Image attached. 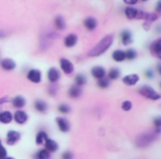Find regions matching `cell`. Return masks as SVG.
I'll return each mask as SVG.
<instances>
[{"mask_svg":"<svg viewBox=\"0 0 161 159\" xmlns=\"http://www.w3.org/2000/svg\"><path fill=\"white\" fill-rule=\"evenodd\" d=\"M112 43H113V37L111 35H107L94 47H92L89 51L88 56L89 57H98V56H101V55L106 53L110 48Z\"/></svg>","mask_w":161,"mask_h":159,"instance_id":"1","label":"cell"},{"mask_svg":"<svg viewBox=\"0 0 161 159\" xmlns=\"http://www.w3.org/2000/svg\"><path fill=\"white\" fill-rule=\"evenodd\" d=\"M139 93L147 98V99H150V100H153V101H158L160 99V94L156 91L152 87L148 86V85H143L142 86L140 89H139Z\"/></svg>","mask_w":161,"mask_h":159,"instance_id":"2","label":"cell"},{"mask_svg":"<svg viewBox=\"0 0 161 159\" xmlns=\"http://www.w3.org/2000/svg\"><path fill=\"white\" fill-rule=\"evenodd\" d=\"M59 65H60V69L62 70V72L65 74H73L74 70H75V67H74V64L67 58H60L59 60Z\"/></svg>","mask_w":161,"mask_h":159,"instance_id":"3","label":"cell"},{"mask_svg":"<svg viewBox=\"0 0 161 159\" xmlns=\"http://www.w3.org/2000/svg\"><path fill=\"white\" fill-rule=\"evenodd\" d=\"M21 139V134L15 130H9L7 133V138H6V142L8 145H14L16 144Z\"/></svg>","mask_w":161,"mask_h":159,"instance_id":"4","label":"cell"},{"mask_svg":"<svg viewBox=\"0 0 161 159\" xmlns=\"http://www.w3.org/2000/svg\"><path fill=\"white\" fill-rule=\"evenodd\" d=\"M26 78L30 82H32L34 84H38L42 81V73H41V71H39L37 69H31L27 73Z\"/></svg>","mask_w":161,"mask_h":159,"instance_id":"5","label":"cell"},{"mask_svg":"<svg viewBox=\"0 0 161 159\" xmlns=\"http://www.w3.org/2000/svg\"><path fill=\"white\" fill-rule=\"evenodd\" d=\"M56 122H57V124H58V127L59 129L60 132L62 133H68L71 129V124L69 123V121L65 118H61V117H58L56 119Z\"/></svg>","mask_w":161,"mask_h":159,"instance_id":"6","label":"cell"},{"mask_svg":"<svg viewBox=\"0 0 161 159\" xmlns=\"http://www.w3.org/2000/svg\"><path fill=\"white\" fill-rule=\"evenodd\" d=\"M47 78H48V81L52 84L54 83H57L59 78H60V73L59 71L55 68V67H52L48 70L47 72Z\"/></svg>","mask_w":161,"mask_h":159,"instance_id":"7","label":"cell"},{"mask_svg":"<svg viewBox=\"0 0 161 159\" xmlns=\"http://www.w3.org/2000/svg\"><path fill=\"white\" fill-rule=\"evenodd\" d=\"M13 120L18 124H25L27 122V120H28V116H27V114L24 110L18 109L14 113V115H13Z\"/></svg>","mask_w":161,"mask_h":159,"instance_id":"8","label":"cell"},{"mask_svg":"<svg viewBox=\"0 0 161 159\" xmlns=\"http://www.w3.org/2000/svg\"><path fill=\"white\" fill-rule=\"evenodd\" d=\"M91 74L94 78H96L98 80V79L104 78L106 76V74H107V72L102 66H95V67L92 68Z\"/></svg>","mask_w":161,"mask_h":159,"instance_id":"9","label":"cell"},{"mask_svg":"<svg viewBox=\"0 0 161 159\" xmlns=\"http://www.w3.org/2000/svg\"><path fill=\"white\" fill-rule=\"evenodd\" d=\"M140 81V76L137 74H127L123 78V82L124 84H125L126 86H134L136 85L138 82Z\"/></svg>","mask_w":161,"mask_h":159,"instance_id":"10","label":"cell"},{"mask_svg":"<svg viewBox=\"0 0 161 159\" xmlns=\"http://www.w3.org/2000/svg\"><path fill=\"white\" fill-rule=\"evenodd\" d=\"M0 66H1V68H2L3 70H5V71H12V70L15 69L16 63H15L11 58H4V59L1 60Z\"/></svg>","mask_w":161,"mask_h":159,"instance_id":"11","label":"cell"},{"mask_svg":"<svg viewBox=\"0 0 161 159\" xmlns=\"http://www.w3.org/2000/svg\"><path fill=\"white\" fill-rule=\"evenodd\" d=\"M77 40H78V38L75 34H74V33L68 34L64 39V45L68 48H72L77 43Z\"/></svg>","mask_w":161,"mask_h":159,"instance_id":"12","label":"cell"},{"mask_svg":"<svg viewBox=\"0 0 161 159\" xmlns=\"http://www.w3.org/2000/svg\"><path fill=\"white\" fill-rule=\"evenodd\" d=\"M153 141V137L149 134H144L137 140V145L139 147H145Z\"/></svg>","mask_w":161,"mask_h":159,"instance_id":"13","label":"cell"},{"mask_svg":"<svg viewBox=\"0 0 161 159\" xmlns=\"http://www.w3.org/2000/svg\"><path fill=\"white\" fill-rule=\"evenodd\" d=\"M43 144H44V149L47 150L49 153H55L58 150V144L55 140H53L49 138L44 141Z\"/></svg>","mask_w":161,"mask_h":159,"instance_id":"14","label":"cell"},{"mask_svg":"<svg viewBox=\"0 0 161 159\" xmlns=\"http://www.w3.org/2000/svg\"><path fill=\"white\" fill-rule=\"evenodd\" d=\"M25 99L22 96V95H17L15 96L12 100H11V104H12V107L19 109V108H22L25 106Z\"/></svg>","mask_w":161,"mask_h":159,"instance_id":"15","label":"cell"},{"mask_svg":"<svg viewBox=\"0 0 161 159\" xmlns=\"http://www.w3.org/2000/svg\"><path fill=\"white\" fill-rule=\"evenodd\" d=\"M121 40L124 45L127 46L129 44L132 43L133 40H132V33L129 30H124L121 33Z\"/></svg>","mask_w":161,"mask_h":159,"instance_id":"16","label":"cell"},{"mask_svg":"<svg viewBox=\"0 0 161 159\" xmlns=\"http://www.w3.org/2000/svg\"><path fill=\"white\" fill-rule=\"evenodd\" d=\"M151 51L153 53L154 56L158 57V58H161V40L158 39L157 41H155L152 45H151Z\"/></svg>","mask_w":161,"mask_h":159,"instance_id":"17","label":"cell"},{"mask_svg":"<svg viewBox=\"0 0 161 159\" xmlns=\"http://www.w3.org/2000/svg\"><path fill=\"white\" fill-rule=\"evenodd\" d=\"M84 25H85V27H86L88 30L92 31V30H94V29L96 28V26H97V21H96V19L93 18V17H88V18H86V19L84 20Z\"/></svg>","mask_w":161,"mask_h":159,"instance_id":"18","label":"cell"},{"mask_svg":"<svg viewBox=\"0 0 161 159\" xmlns=\"http://www.w3.org/2000/svg\"><path fill=\"white\" fill-rule=\"evenodd\" d=\"M82 94V90L81 88L77 87V86H73L71 87L69 90H68V95L70 98H73V99H76L78 97H80V95Z\"/></svg>","mask_w":161,"mask_h":159,"instance_id":"19","label":"cell"},{"mask_svg":"<svg viewBox=\"0 0 161 159\" xmlns=\"http://www.w3.org/2000/svg\"><path fill=\"white\" fill-rule=\"evenodd\" d=\"M12 120H13V116L9 111L6 110V111H3L0 113V123H1L8 124V123H11Z\"/></svg>","mask_w":161,"mask_h":159,"instance_id":"20","label":"cell"},{"mask_svg":"<svg viewBox=\"0 0 161 159\" xmlns=\"http://www.w3.org/2000/svg\"><path fill=\"white\" fill-rule=\"evenodd\" d=\"M112 58L114 61L116 62H123L124 60H125V51L123 50H115L113 53H112Z\"/></svg>","mask_w":161,"mask_h":159,"instance_id":"21","label":"cell"},{"mask_svg":"<svg viewBox=\"0 0 161 159\" xmlns=\"http://www.w3.org/2000/svg\"><path fill=\"white\" fill-rule=\"evenodd\" d=\"M34 107L40 113H44L47 110V108H48L47 104L44 101H42V100H37V101H35Z\"/></svg>","mask_w":161,"mask_h":159,"instance_id":"22","label":"cell"},{"mask_svg":"<svg viewBox=\"0 0 161 159\" xmlns=\"http://www.w3.org/2000/svg\"><path fill=\"white\" fill-rule=\"evenodd\" d=\"M121 75V72L118 68H111L108 73V79L109 81L117 80Z\"/></svg>","mask_w":161,"mask_h":159,"instance_id":"23","label":"cell"},{"mask_svg":"<svg viewBox=\"0 0 161 159\" xmlns=\"http://www.w3.org/2000/svg\"><path fill=\"white\" fill-rule=\"evenodd\" d=\"M138 9L133 8V7H127L125 10V16L130 19V20H133V19H137V15H138Z\"/></svg>","mask_w":161,"mask_h":159,"instance_id":"24","label":"cell"},{"mask_svg":"<svg viewBox=\"0 0 161 159\" xmlns=\"http://www.w3.org/2000/svg\"><path fill=\"white\" fill-rule=\"evenodd\" d=\"M87 83V77L83 74H78L75 77V85L81 88Z\"/></svg>","mask_w":161,"mask_h":159,"instance_id":"25","label":"cell"},{"mask_svg":"<svg viewBox=\"0 0 161 159\" xmlns=\"http://www.w3.org/2000/svg\"><path fill=\"white\" fill-rule=\"evenodd\" d=\"M54 23H55V26H56V28H57L58 30H63V29L66 27L64 19H63L61 16H59V15L57 16V17L55 18Z\"/></svg>","mask_w":161,"mask_h":159,"instance_id":"26","label":"cell"},{"mask_svg":"<svg viewBox=\"0 0 161 159\" xmlns=\"http://www.w3.org/2000/svg\"><path fill=\"white\" fill-rule=\"evenodd\" d=\"M48 139L47 134L44 131H40L37 136H36V144L38 145H42L44 143V141Z\"/></svg>","mask_w":161,"mask_h":159,"instance_id":"27","label":"cell"},{"mask_svg":"<svg viewBox=\"0 0 161 159\" xmlns=\"http://www.w3.org/2000/svg\"><path fill=\"white\" fill-rule=\"evenodd\" d=\"M35 156H36V159H50L51 158V154L47 150L42 149L36 154Z\"/></svg>","mask_w":161,"mask_h":159,"instance_id":"28","label":"cell"},{"mask_svg":"<svg viewBox=\"0 0 161 159\" xmlns=\"http://www.w3.org/2000/svg\"><path fill=\"white\" fill-rule=\"evenodd\" d=\"M125 59H128V60H134L138 56L135 49H128L125 52Z\"/></svg>","mask_w":161,"mask_h":159,"instance_id":"29","label":"cell"},{"mask_svg":"<svg viewBox=\"0 0 161 159\" xmlns=\"http://www.w3.org/2000/svg\"><path fill=\"white\" fill-rule=\"evenodd\" d=\"M109 84H110L109 80L108 78H105V77L101 78V79H98V81H97V86L100 89H107V88L109 87Z\"/></svg>","mask_w":161,"mask_h":159,"instance_id":"30","label":"cell"},{"mask_svg":"<svg viewBox=\"0 0 161 159\" xmlns=\"http://www.w3.org/2000/svg\"><path fill=\"white\" fill-rule=\"evenodd\" d=\"M58 110L59 113L61 114H68L71 110L70 107L67 105V104H60L58 107Z\"/></svg>","mask_w":161,"mask_h":159,"instance_id":"31","label":"cell"},{"mask_svg":"<svg viewBox=\"0 0 161 159\" xmlns=\"http://www.w3.org/2000/svg\"><path fill=\"white\" fill-rule=\"evenodd\" d=\"M131 108H132V102L127 101V100L123 102V104H122V109L123 110L129 111V110H131Z\"/></svg>","mask_w":161,"mask_h":159,"instance_id":"32","label":"cell"},{"mask_svg":"<svg viewBox=\"0 0 161 159\" xmlns=\"http://www.w3.org/2000/svg\"><path fill=\"white\" fill-rule=\"evenodd\" d=\"M154 125L156 126V128H157V132L158 133H159V129H160V126H161V119L159 117H158V118H156V119H154Z\"/></svg>","mask_w":161,"mask_h":159,"instance_id":"33","label":"cell"},{"mask_svg":"<svg viewBox=\"0 0 161 159\" xmlns=\"http://www.w3.org/2000/svg\"><path fill=\"white\" fill-rule=\"evenodd\" d=\"M73 154L69 151H66L61 155V159H73Z\"/></svg>","mask_w":161,"mask_h":159,"instance_id":"34","label":"cell"},{"mask_svg":"<svg viewBox=\"0 0 161 159\" xmlns=\"http://www.w3.org/2000/svg\"><path fill=\"white\" fill-rule=\"evenodd\" d=\"M7 157V150L5 147L0 145V159H4Z\"/></svg>","mask_w":161,"mask_h":159,"instance_id":"35","label":"cell"},{"mask_svg":"<svg viewBox=\"0 0 161 159\" xmlns=\"http://www.w3.org/2000/svg\"><path fill=\"white\" fill-rule=\"evenodd\" d=\"M144 75H145V77H147V78H149V79H151V78H153V77L155 76L154 72H153V71H151V70H147V71H145Z\"/></svg>","mask_w":161,"mask_h":159,"instance_id":"36","label":"cell"},{"mask_svg":"<svg viewBox=\"0 0 161 159\" xmlns=\"http://www.w3.org/2000/svg\"><path fill=\"white\" fill-rule=\"evenodd\" d=\"M124 2L127 5H135L137 4L138 0H124Z\"/></svg>","mask_w":161,"mask_h":159,"instance_id":"37","label":"cell"},{"mask_svg":"<svg viewBox=\"0 0 161 159\" xmlns=\"http://www.w3.org/2000/svg\"><path fill=\"white\" fill-rule=\"evenodd\" d=\"M157 10H158V12H160L161 11V1L160 0L158 2V5H157Z\"/></svg>","mask_w":161,"mask_h":159,"instance_id":"38","label":"cell"},{"mask_svg":"<svg viewBox=\"0 0 161 159\" xmlns=\"http://www.w3.org/2000/svg\"><path fill=\"white\" fill-rule=\"evenodd\" d=\"M3 37H4V33L0 32V38H3Z\"/></svg>","mask_w":161,"mask_h":159,"instance_id":"39","label":"cell"},{"mask_svg":"<svg viewBox=\"0 0 161 159\" xmlns=\"http://www.w3.org/2000/svg\"><path fill=\"white\" fill-rule=\"evenodd\" d=\"M4 159H14L13 157H10V156H7V157H5Z\"/></svg>","mask_w":161,"mask_h":159,"instance_id":"40","label":"cell"},{"mask_svg":"<svg viewBox=\"0 0 161 159\" xmlns=\"http://www.w3.org/2000/svg\"><path fill=\"white\" fill-rule=\"evenodd\" d=\"M142 1H143V2H146V1H148V0H142Z\"/></svg>","mask_w":161,"mask_h":159,"instance_id":"41","label":"cell"},{"mask_svg":"<svg viewBox=\"0 0 161 159\" xmlns=\"http://www.w3.org/2000/svg\"><path fill=\"white\" fill-rule=\"evenodd\" d=\"M0 145H2V144H1V140H0Z\"/></svg>","mask_w":161,"mask_h":159,"instance_id":"42","label":"cell"}]
</instances>
